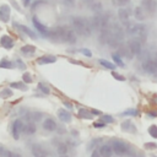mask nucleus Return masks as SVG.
Segmentation results:
<instances>
[{
    "label": "nucleus",
    "mask_w": 157,
    "mask_h": 157,
    "mask_svg": "<svg viewBox=\"0 0 157 157\" xmlns=\"http://www.w3.org/2000/svg\"><path fill=\"white\" fill-rule=\"evenodd\" d=\"M32 22H33V26H34V28L40 33V36H43V37H47L48 36V32H49V28H47L43 23H40L39 22V20L34 16L33 18H32Z\"/></svg>",
    "instance_id": "7"
},
{
    "label": "nucleus",
    "mask_w": 157,
    "mask_h": 157,
    "mask_svg": "<svg viewBox=\"0 0 157 157\" xmlns=\"http://www.w3.org/2000/svg\"><path fill=\"white\" fill-rule=\"evenodd\" d=\"M112 76H113L114 78H117L118 81H125V77H124L123 75H120V74H118V72H115L114 70L112 71Z\"/></svg>",
    "instance_id": "42"
},
{
    "label": "nucleus",
    "mask_w": 157,
    "mask_h": 157,
    "mask_svg": "<svg viewBox=\"0 0 157 157\" xmlns=\"http://www.w3.org/2000/svg\"><path fill=\"white\" fill-rule=\"evenodd\" d=\"M71 134H72V135H74V136H78V132H77V131H76V130H74V129H72V130H71Z\"/></svg>",
    "instance_id": "52"
},
{
    "label": "nucleus",
    "mask_w": 157,
    "mask_h": 157,
    "mask_svg": "<svg viewBox=\"0 0 157 157\" xmlns=\"http://www.w3.org/2000/svg\"><path fill=\"white\" fill-rule=\"evenodd\" d=\"M22 132H25V134H27V135L34 134V132H36V124H34L33 121H29L28 124H26V125L23 126Z\"/></svg>",
    "instance_id": "21"
},
{
    "label": "nucleus",
    "mask_w": 157,
    "mask_h": 157,
    "mask_svg": "<svg viewBox=\"0 0 157 157\" xmlns=\"http://www.w3.org/2000/svg\"><path fill=\"white\" fill-rule=\"evenodd\" d=\"M22 78H23V82H26V83H31V82L33 81L32 75H31L29 72H25V74L22 75Z\"/></svg>",
    "instance_id": "38"
},
{
    "label": "nucleus",
    "mask_w": 157,
    "mask_h": 157,
    "mask_svg": "<svg viewBox=\"0 0 157 157\" xmlns=\"http://www.w3.org/2000/svg\"><path fill=\"white\" fill-rule=\"evenodd\" d=\"M123 114H124V115H137V112H136L135 109H129V110L124 112Z\"/></svg>",
    "instance_id": "46"
},
{
    "label": "nucleus",
    "mask_w": 157,
    "mask_h": 157,
    "mask_svg": "<svg viewBox=\"0 0 157 157\" xmlns=\"http://www.w3.org/2000/svg\"><path fill=\"white\" fill-rule=\"evenodd\" d=\"M118 17L119 20L124 23V25H128L130 21H129V17H130V11L129 9H124V7H120L118 10Z\"/></svg>",
    "instance_id": "9"
},
{
    "label": "nucleus",
    "mask_w": 157,
    "mask_h": 157,
    "mask_svg": "<svg viewBox=\"0 0 157 157\" xmlns=\"http://www.w3.org/2000/svg\"><path fill=\"white\" fill-rule=\"evenodd\" d=\"M71 25H72L74 31L80 36L88 37L92 33V28H91L90 22H88L87 18H83V17H80V16L72 17L71 18Z\"/></svg>",
    "instance_id": "1"
},
{
    "label": "nucleus",
    "mask_w": 157,
    "mask_h": 157,
    "mask_svg": "<svg viewBox=\"0 0 157 157\" xmlns=\"http://www.w3.org/2000/svg\"><path fill=\"white\" fill-rule=\"evenodd\" d=\"M148 134L153 137V139H157V126L156 125H151L148 128Z\"/></svg>",
    "instance_id": "37"
},
{
    "label": "nucleus",
    "mask_w": 157,
    "mask_h": 157,
    "mask_svg": "<svg viewBox=\"0 0 157 157\" xmlns=\"http://www.w3.org/2000/svg\"><path fill=\"white\" fill-rule=\"evenodd\" d=\"M78 117L81 119H93V114L88 109H85V108H81L78 110Z\"/></svg>",
    "instance_id": "24"
},
{
    "label": "nucleus",
    "mask_w": 157,
    "mask_h": 157,
    "mask_svg": "<svg viewBox=\"0 0 157 157\" xmlns=\"http://www.w3.org/2000/svg\"><path fill=\"white\" fill-rule=\"evenodd\" d=\"M98 61H99V64H101V65H103V66H104L105 69H108V70H112V71H113V70L115 69V65H114L113 63L108 61V60H104V59H99Z\"/></svg>",
    "instance_id": "27"
},
{
    "label": "nucleus",
    "mask_w": 157,
    "mask_h": 157,
    "mask_svg": "<svg viewBox=\"0 0 157 157\" xmlns=\"http://www.w3.org/2000/svg\"><path fill=\"white\" fill-rule=\"evenodd\" d=\"M130 2V0H112V4L118 7H124Z\"/></svg>",
    "instance_id": "32"
},
{
    "label": "nucleus",
    "mask_w": 157,
    "mask_h": 157,
    "mask_svg": "<svg viewBox=\"0 0 157 157\" xmlns=\"http://www.w3.org/2000/svg\"><path fill=\"white\" fill-rule=\"evenodd\" d=\"M10 87H11V88H17V90H20V91H27V90H28L27 86H26L23 82H11V83H10Z\"/></svg>",
    "instance_id": "25"
},
{
    "label": "nucleus",
    "mask_w": 157,
    "mask_h": 157,
    "mask_svg": "<svg viewBox=\"0 0 157 157\" xmlns=\"http://www.w3.org/2000/svg\"><path fill=\"white\" fill-rule=\"evenodd\" d=\"M64 42L70 43V44H74V43L76 42V32H75V31H72V29H66Z\"/></svg>",
    "instance_id": "19"
},
{
    "label": "nucleus",
    "mask_w": 157,
    "mask_h": 157,
    "mask_svg": "<svg viewBox=\"0 0 157 157\" xmlns=\"http://www.w3.org/2000/svg\"><path fill=\"white\" fill-rule=\"evenodd\" d=\"M120 54H121L124 58H126V59H131V58L134 56V54L131 53V50H130V48H129V47H124V48H121Z\"/></svg>",
    "instance_id": "26"
},
{
    "label": "nucleus",
    "mask_w": 157,
    "mask_h": 157,
    "mask_svg": "<svg viewBox=\"0 0 157 157\" xmlns=\"http://www.w3.org/2000/svg\"><path fill=\"white\" fill-rule=\"evenodd\" d=\"M64 105H65V107H67L69 109H71V108H72V104H71V103H69V102H64Z\"/></svg>",
    "instance_id": "51"
},
{
    "label": "nucleus",
    "mask_w": 157,
    "mask_h": 157,
    "mask_svg": "<svg viewBox=\"0 0 157 157\" xmlns=\"http://www.w3.org/2000/svg\"><path fill=\"white\" fill-rule=\"evenodd\" d=\"M141 6H142V9H145L148 12H155L157 4L155 0H141Z\"/></svg>",
    "instance_id": "12"
},
{
    "label": "nucleus",
    "mask_w": 157,
    "mask_h": 157,
    "mask_svg": "<svg viewBox=\"0 0 157 157\" xmlns=\"http://www.w3.org/2000/svg\"><path fill=\"white\" fill-rule=\"evenodd\" d=\"M144 146H145V148H147V150H156V148H157V144H156V142H146Z\"/></svg>",
    "instance_id": "43"
},
{
    "label": "nucleus",
    "mask_w": 157,
    "mask_h": 157,
    "mask_svg": "<svg viewBox=\"0 0 157 157\" xmlns=\"http://www.w3.org/2000/svg\"><path fill=\"white\" fill-rule=\"evenodd\" d=\"M120 126H121V130H123V131H126V132H136V128H135V125L131 123L130 119L124 120Z\"/></svg>",
    "instance_id": "15"
},
{
    "label": "nucleus",
    "mask_w": 157,
    "mask_h": 157,
    "mask_svg": "<svg viewBox=\"0 0 157 157\" xmlns=\"http://www.w3.org/2000/svg\"><path fill=\"white\" fill-rule=\"evenodd\" d=\"M34 52H36V47L31 45V44H26L21 48V53H23L26 55H32V54H34Z\"/></svg>",
    "instance_id": "23"
},
{
    "label": "nucleus",
    "mask_w": 157,
    "mask_h": 157,
    "mask_svg": "<svg viewBox=\"0 0 157 157\" xmlns=\"http://www.w3.org/2000/svg\"><path fill=\"white\" fill-rule=\"evenodd\" d=\"M82 2L86 4V5H92L94 2V0H82Z\"/></svg>",
    "instance_id": "50"
},
{
    "label": "nucleus",
    "mask_w": 157,
    "mask_h": 157,
    "mask_svg": "<svg viewBox=\"0 0 157 157\" xmlns=\"http://www.w3.org/2000/svg\"><path fill=\"white\" fill-rule=\"evenodd\" d=\"M97 155H99V152H97V151H93L92 152V156H97Z\"/></svg>",
    "instance_id": "53"
},
{
    "label": "nucleus",
    "mask_w": 157,
    "mask_h": 157,
    "mask_svg": "<svg viewBox=\"0 0 157 157\" xmlns=\"http://www.w3.org/2000/svg\"><path fill=\"white\" fill-rule=\"evenodd\" d=\"M80 53H82L83 55H86V56H92V53H91V50L90 49H87V48H83V49H80Z\"/></svg>",
    "instance_id": "44"
},
{
    "label": "nucleus",
    "mask_w": 157,
    "mask_h": 157,
    "mask_svg": "<svg viewBox=\"0 0 157 157\" xmlns=\"http://www.w3.org/2000/svg\"><path fill=\"white\" fill-rule=\"evenodd\" d=\"M0 29H1V28H0Z\"/></svg>",
    "instance_id": "54"
},
{
    "label": "nucleus",
    "mask_w": 157,
    "mask_h": 157,
    "mask_svg": "<svg viewBox=\"0 0 157 157\" xmlns=\"http://www.w3.org/2000/svg\"><path fill=\"white\" fill-rule=\"evenodd\" d=\"M15 65H17L18 69H21V70H25V69H26V64H25L20 58H16V59H15Z\"/></svg>",
    "instance_id": "39"
},
{
    "label": "nucleus",
    "mask_w": 157,
    "mask_h": 157,
    "mask_svg": "<svg viewBox=\"0 0 157 157\" xmlns=\"http://www.w3.org/2000/svg\"><path fill=\"white\" fill-rule=\"evenodd\" d=\"M56 151H58V153L59 155H66L67 153V146L65 145V144H59L58 145V147H56Z\"/></svg>",
    "instance_id": "33"
},
{
    "label": "nucleus",
    "mask_w": 157,
    "mask_h": 157,
    "mask_svg": "<svg viewBox=\"0 0 157 157\" xmlns=\"http://www.w3.org/2000/svg\"><path fill=\"white\" fill-rule=\"evenodd\" d=\"M0 67H1V69H12V67H13V63L10 61L9 59H1V61H0Z\"/></svg>",
    "instance_id": "29"
},
{
    "label": "nucleus",
    "mask_w": 157,
    "mask_h": 157,
    "mask_svg": "<svg viewBox=\"0 0 157 157\" xmlns=\"http://www.w3.org/2000/svg\"><path fill=\"white\" fill-rule=\"evenodd\" d=\"M23 126H25V124H23V121L21 119H16L13 121V125H12V136H13L15 140H18L20 139V134L22 132Z\"/></svg>",
    "instance_id": "6"
},
{
    "label": "nucleus",
    "mask_w": 157,
    "mask_h": 157,
    "mask_svg": "<svg viewBox=\"0 0 157 157\" xmlns=\"http://www.w3.org/2000/svg\"><path fill=\"white\" fill-rule=\"evenodd\" d=\"M128 47L130 48V50H131V53H132L134 55H140L141 52H142L141 43H140V40H137V39H131V40L129 42Z\"/></svg>",
    "instance_id": "8"
},
{
    "label": "nucleus",
    "mask_w": 157,
    "mask_h": 157,
    "mask_svg": "<svg viewBox=\"0 0 157 157\" xmlns=\"http://www.w3.org/2000/svg\"><path fill=\"white\" fill-rule=\"evenodd\" d=\"M32 1H33V0H22V5H23L25 7H27V6H29V5L32 4Z\"/></svg>",
    "instance_id": "48"
},
{
    "label": "nucleus",
    "mask_w": 157,
    "mask_h": 157,
    "mask_svg": "<svg viewBox=\"0 0 157 157\" xmlns=\"http://www.w3.org/2000/svg\"><path fill=\"white\" fill-rule=\"evenodd\" d=\"M98 152H99V155L103 156V157H109V156L113 155V148H112V146H109V145H101Z\"/></svg>",
    "instance_id": "18"
},
{
    "label": "nucleus",
    "mask_w": 157,
    "mask_h": 157,
    "mask_svg": "<svg viewBox=\"0 0 157 157\" xmlns=\"http://www.w3.org/2000/svg\"><path fill=\"white\" fill-rule=\"evenodd\" d=\"M38 88L44 93V94H49L50 93V90H49V87L47 86V85H44L43 82H39L38 83Z\"/></svg>",
    "instance_id": "35"
},
{
    "label": "nucleus",
    "mask_w": 157,
    "mask_h": 157,
    "mask_svg": "<svg viewBox=\"0 0 157 157\" xmlns=\"http://www.w3.org/2000/svg\"><path fill=\"white\" fill-rule=\"evenodd\" d=\"M134 17L137 20V21H142L145 20V12L142 10V6H136L134 9Z\"/></svg>",
    "instance_id": "20"
},
{
    "label": "nucleus",
    "mask_w": 157,
    "mask_h": 157,
    "mask_svg": "<svg viewBox=\"0 0 157 157\" xmlns=\"http://www.w3.org/2000/svg\"><path fill=\"white\" fill-rule=\"evenodd\" d=\"M110 32H112V36L114 38H117L119 42H121L125 37V33H124V29H123V26H120L118 22H114L110 27Z\"/></svg>",
    "instance_id": "4"
},
{
    "label": "nucleus",
    "mask_w": 157,
    "mask_h": 157,
    "mask_svg": "<svg viewBox=\"0 0 157 157\" xmlns=\"http://www.w3.org/2000/svg\"><path fill=\"white\" fill-rule=\"evenodd\" d=\"M102 142H103V139H101V137H98V139H93V140L90 142L88 148H97V147H99V146L102 145Z\"/></svg>",
    "instance_id": "30"
},
{
    "label": "nucleus",
    "mask_w": 157,
    "mask_h": 157,
    "mask_svg": "<svg viewBox=\"0 0 157 157\" xmlns=\"http://www.w3.org/2000/svg\"><path fill=\"white\" fill-rule=\"evenodd\" d=\"M58 118L63 123H70L71 121V114L66 109H64V108H61V109L58 110Z\"/></svg>",
    "instance_id": "14"
},
{
    "label": "nucleus",
    "mask_w": 157,
    "mask_h": 157,
    "mask_svg": "<svg viewBox=\"0 0 157 157\" xmlns=\"http://www.w3.org/2000/svg\"><path fill=\"white\" fill-rule=\"evenodd\" d=\"M113 152L118 156H126V155H132V151H130V147L123 142V141H119V140H114L113 142Z\"/></svg>",
    "instance_id": "2"
},
{
    "label": "nucleus",
    "mask_w": 157,
    "mask_h": 157,
    "mask_svg": "<svg viewBox=\"0 0 157 157\" xmlns=\"http://www.w3.org/2000/svg\"><path fill=\"white\" fill-rule=\"evenodd\" d=\"M105 126V123L103 121H97V123H93V128H97V129H102Z\"/></svg>",
    "instance_id": "45"
},
{
    "label": "nucleus",
    "mask_w": 157,
    "mask_h": 157,
    "mask_svg": "<svg viewBox=\"0 0 157 157\" xmlns=\"http://www.w3.org/2000/svg\"><path fill=\"white\" fill-rule=\"evenodd\" d=\"M61 1L67 6H74L75 5V0H61Z\"/></svg>",
    "instance_id": "47"
},
{
    "label": "nucleus",
    "mask_w": 157,
    "mask_h": 157,
    "mask_svg": "<svg viewBox=\"0 0 157 157\" xmlns=\"http://www.w3.org/2000/svg\"><path fill=\"white\" fill-rule=\"evenodd\" d=\"M112 58H113V60H114V63L118 65V66H124V63H123V60H121V56H120V54H118V53H113L112 54Z\"/></svg>",
    "instance_id": "31"
},
{
    "label": "nucleus",
    "mask_w": 157,
    "mask_h": 157,
    "mask_svg": "<svg viewBox=\"0 0 157 157\" xmlns=\"http://www.w3.org/2000/svg\"><path fill=\"white\" fill-rule=\"evenodd\" d=\"M43 128H44L45 130H48V131H55L58 126H56V123L54 121V119L47 118V119H44V121H43Z\"/></svg>",
    "instance_id": "16"
},
{
    "label": "nucleus",
    "mask_w": 157,
    "mask_h": 157,
    "mask_svg": "<svg viewBox=\"0 0 157 157\" xmlns=\"http://www.w3.org/2000/svg\"><path fill=\"white\" fill-rule=\"evenodd\" d=\"M142 69L147 74H156L157 72V60L152 58H147L142 60Z\"/></svg>",
    "instance_id": "3"
},
{
    "label": "nucleus",
    "mask_w": 157,
    "mask_h": 157,
    "mask_svg": "<svg viewBox=\"0 0 157 157\" xmlns=\"http://www.w3.org/2000/svg\"><path fill=\"white\" fill-rule=\"evenodd\" d=\"M90 112H91L93 115H99V114H101V112H99V110H97V109H91Z\"/></svg>",
    "instance_id": "49"
},
{
    "label": "nucleus",
    "mask_w": 157,
    "mask_h": 157,
    "mask_svg": "<svg viewBox=\"0 0 157 157\" xmlns=\"http://www.w3.org/2000/svg\"><path fill=\"white\" fill-rule=\"evenodd\" d=\"M56 61V58L53 56V55H44V56H40L37 59V64L39 65H45V64H52V63H55Z\"/></svg>",
    "instance_id": "17"
},
{
    "label": "nucleus",
    "mask_w": 157,
    "mask_h": 157,
    "mask_svg": "<svg viewBox=\"0 0 157 157\" xmlns=\"http://www.w3.org/2000/svg\"><path fill=\"white\" fill-rule=\"evenodd\" d=\"M88 22H90V26H91L92 31H99L102 28V26H103V23H102V15L97 13V15L92 16L88 20Z\"/></svg>",
    "instance_id": "5"
},
{
    "label": "nucleus",
    "mask_w": 157,
    "mask_h": 157,
    "mask_svg": "<svg viewBox=\"0 0 157 157\" xmlns=\"http://www.w3.org/2000/svg\"><path fill=\"white\" fill-rule=\"evenodd\" d=\"M31 151H32V153H33L34 156H37V157H42V156H44V155L47 153L39 145H33L32 148H31Z\"/></svg>",
    "instance_id": "22"
},
{
    "label": "nucleus",
    "mask_w": 157,
    "mask_h": 157,
    "mask_svg": "<svg viewBox=\"0 0 157 157\" xmlns=\"http://www.w3.org/2000/svg\"><path fill=\"white\" fill-rule=\"evenodd\" d=\"M101 121H103V123H105V124H109V123H114V119H113L110 115H102Z\"/></svg>",
    "instance_id": "40"
},
{
    "label": "nucleus",
    "mask_w": 157,
    "mask_h": 157,
    "mask_svg": "<svg viewBox=\"0 0 157 157\" xmlns=\"http://www.w3.org/2000/svg\"><path fill=\"white\" fill-rule=\"evenodd\" d=\"M11 156H12V153L10 151H7L5 147L0 146V157H11Z\"/></svg>",
    "instance_id": "36"
},
{
    "label": "nucleus",
    "mask_w": 157,
    "mask_h": 157,
    "mask_svg": "<svg viewBox=\"0 0 157 157\" xmlns=\"http://www.w3.org/2000/svg\"><path fill=\"white\" fill-rule=\"evenodd\" d=\"M0 44H1V47H4L5 49H11V48L13 47V38L5 34V36H2V37L0 38Z\"/></svg>",
    "instance_id": "13"
},
{
    "label": "nucleus",
    "mask_w": 157,
    "mask_h": 157,
    "mask_svg": "<svg viewBox=\"0 0 157 157\" xmlns=\"http://www.w3.org/2000/svg\"><path fill=\"white\" fill-rule=\"evenodd\" d=\"M13 27H16L17 29H20L21 32L26 33L28 37H31V38H33V39H36V38H37V34H36L31 28H28L27 26H23V25H20V23H13Z\"/></svg>",
    "instance_id": "11"
},
{
    "label": "nucleus",
    "mask_w": 157,
    "mask_h": 157,
    "mask_svg": "<svg viewBox=\"0 0 157 157\" xmlns=\"http://www.w3.org/2000/svg\"><path fill=\"white\" fill-rule=\"evenodd\" d=\"M0 97L1 98H10V97H12V91L10 88H5L0 92Z\"/></svg>",
    "instance_id": "34"
},
{
    "label": "nucleus",
    "mask_w": 157,
    "mask_h": 157,
    "mask_svg": "<svg viewBox=\"0 0 157 157\" xmlns=\"http://www.w3.org/2000/svg\"><path fill=\"white\" fill-rule=\"evenodd\" d=\"M10 12H11L10 6L9 5H2L0 7V20L2 22H5V23L9 22V20H10Z\"/></svg>",
    "instance_id": "10"
},
{
    "label": "nucleus",
    "mask_w": 157,
    "mask_h": 157,
    "mask_svg": "<svg viewBox=\"0 0 157 157\" xmlns=\"http://www.w3.org/2000/svg\"><path fill=\"white\" fill-rule=\"evenodd\" d=\"M102 10V5L99 4V2H93L92 4V11H94V12H97V13H99V11Z\"/></svg>",
    "instance_id": "41"
},
{
    "label": "nucleus",
    "mask_w": 157,
    "mask_h": 157,
    "mask_svg": "<svg viewBox=\"0 0 157 157\" xmlns=\"http://www.w3.org/2000/svg\"><path fill=\"white\" fill-rule=\"evenodd\" d=\"M40 118H42V114H40V113H37V112L31 113V114L27 115V120H28V121H33V123L40 120Z\"/></svg>",
    "instance_id": "28"
}]
</instances>
